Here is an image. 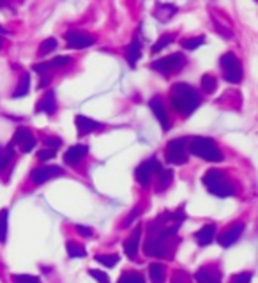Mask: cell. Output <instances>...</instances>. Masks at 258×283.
<instances>
[{"instance_id":"1","label":"cell","mask_w":258,"mask_h":283,"mask_svg":"<svg viewBox=\"0 0 258 283\" xmlns=\"http://www.w3.org/2000/svg\"><path fill=\"white\" fill-rule=\"evenodd\" d=\"M184 220V213H164L149 225V235L143 245V253L149 257H168L171 253V237L177 234L179 225Z\"/></svg>"},{"instance_id":"2","label":"cell","mask_w":258,"mask_h":283,"mask_svg":"<svg viewBox=\"0 0 258 283\" xmlns=\"http://www.w3.org/2000/svg\"><path fill=\"white\" fill-rule=\"evenodd\" d=\"M171 106L181 115H191L200 105V94L188 84H175L170 89Z\"/></svg>"},{"instance_id":"3","label":"cell","mask_w":258,"mask_h":283,"mask_svg":"<svg viewBox=\"0 0 258 283\" xmlns=\"http://www.w3.org/2000/svg\"><path fill=\"white\" fill-rule=\"evenodd\" d=\"M202 181H203V184H205V188L209 189V193L220 196V198L232 196L235 191L227 175H225L221 170H218V168H210V170H207L205 175L202 177Z\"/></svg>"},{"instance_id":"4","label":"cell","mask_w":258,"mask_h":283,"mask_svg":"<svg viewBox=\"0 0 258 283\" xmlns=\"http://www.w3.org/2000/svg\"><path fill=\"white\" fill-rule=\"evenodd\" d=\"M189 152L196 157H202L205 161H210V163H220L223 161V154H221L220 147L216 145V142L212 138L207 137H195L188 145Z\"/></svg>"},{"instance_id":"5","label":"cell","mask_w":258,"mask_h":283,"mask_svg":"<svg viewBox=\"0 0 258 283\" xmlns=\"http://www.w3.org/2000/svg\"><path fill=\"white\" fill-rule=\"evenodd\" d=\"M221 71H223V76L228 84H239L242 80V64L237 59V55L232 52L225 53L220 60Z\"/></svg>"},{"instance_id":"6","label":"cell","mask_w":258,"mask_h":283,"mask_svg":"<svg viewBox=\"0 0 258 283\" xmlns=\"http://www.w3.org/2000/svg\"><path fill=\"white\" fill-rule=\"evenodd\" d=\"M164 159L170 165H184L188 161V138H175L164 147Z\"/></svg>"},{"instance_id":"7","label":"cell","mask_w":258,"mask_h":283,"mask_svg":"<svg viewBox=\"0 0 258 283\" xmlns=\"http://www.w3.org/2000/svg\"><path fill=\"white\" fill-rule=\"evenodd\" d=\"M184 64H186V57L182 53H171V55L163 57L159 60H154L150 64V67L154 71H157V73H161L163 76H170V74L179 73L184 67Z\"/></svg>"},{"instance_id":"8","label":"cell","mask_w":258,"mask_h":283,"mask_svg":"<svg viewBox=\"0 0 258 283\" xmlns=\"http://www.w3.org/2000/svg\"><path fill=\"white\" fill-rule=\"evenodd\" d=\"M35 143H37V140H35L34 133H32L28 128H18L13 135L11 147H18L21 152H30L35 147Z\"/></svg>"},{"instance_id":"9","label":"cell","mask_w":258,"mask_h":283,"mask_svg":"<svg viewBox=\"0 0 258 283\" xmlns=\"http://www.w3.org/2000/svg\"><path fill=\"white\" fill-rule=\"evenodd\" d=\"M64 39L67 43V48L71 50H83L89 48L96 43V37L91 34H85L81 30H69L64 34Z\"/></svg>"},{"instance_id":"10","label":"cell","mask_w":258,"mask_h":283,"mask_svg":"<svg viewBox=\"0 0 258 283\" xmlns=\"http://www.w3.org/2000/svg\"><path fill=\"white\" fill-rule=\"evenodd\" d=\"M64 170L60 167H53V165H42V167H37L34 172H32V179H34L35 184H42V182L50 181L53 177H59L62 175Z\"/></svg>"},{"instance_id":"11","label":"cell","mask_w":258,"mask_h":283,"mask_svg":"<svg viewBox=\"0 0 258 283\" xmlns=\"http://www.w3.org/2000/svg\"><path fill=\"white\" fill-rule=\"evenodd\" d=\"M242 230H244V225L242 223L232 225V227H228L227 230L221 232V234L218 235V242H220L223 248H228V246H232L239 237H241Z\"/></svg>"},{"instance_id":"12","label":"cell","mask_w":258,"mask_h":283,"mask_svg":"<svg viewBox=\"0 0 258 283\" xmlns=\"http://www.w3.org/2000/svg\"><path fill=\"white\" fill-rule=\"evenodd\" d=\"M149 106H150V110L154 112V115H156V119L159 120V124L163 126V130L164 131H168L170 130V119H168V113H166V108H164V105H163V101H161V98H152L149 101Z\"/></svg>"},{"instance_id":"13","label":"cell","mask_w":258,"mask_h":283,"mask_svg":"<svg viewBox=\"0 0 258 283\" xmlns=\"http://www.w3.org/2000/svg\"><path fill=\"white\" fill-rule=\"evenodd\" d=\"M69 64H71V57L60 55V57H55V59L48 60V62L35 64V66L32 67V69H34L35 73H39V74H45L46 71H50V69H59V67H66V66H69Z\"/></svg>"},{"instance_id":"14","label":"cell","mask_w":258,"mask_h":283,"mask_svg":"<svg viewBox=\"0 0 258 283\" xmlns=\"http://www.w3.org/2000/svg\"><path fill=\"white\" fill-rule=\"evenodd\" d=\"M152 174H154V157L149 161H145V163H142L138 168H136L135 177L140 186H149L150 179H152Z\"/></svg>"},{"instance_id":"15","label":"cell","mask_w":258,"mask_h":283,"mask_svg":"<svg viewBox=\"0 0 258 283\" xmlns=\"http://www.w3.org/2000/svg\"><path fill=\"white\" fill-rule=\"evenodd\" d=\"M89 154V145H73L64 154V163L66 165H76Z\"/></svg>"},{"instance_id":"16","label":"cell","mask_w":258,"mask_h":283,"mask_svg":"<svg viewBox=\"0 0 258 283\" xmlns=\"http://www.w3.org/2000/svg\"><path fill=\"white\" fill-rule=\"evenodd\" d=\"M140 237H142V227H136L133 230V234L124 241V252L129 259H136V253H138V245H140Z\"/></svg>"},{"instance_id":"17","label":"cell","mask_w":258,"mask_h":283,"mask_svg":"<svg viewBox=\"0 0 258 283\" xmlns=\"http://www.w3.org/2000/svg\"><path fill=\"white\" fill-rule=\"evenodd\" d=\"M35 112H45L48 113V115H52V113L57 112V101H55V92L53 91H48L45 96H42L41 99H39L37 106H35Z\"/></svg>"},{"instance_id":"18","label":"cell","mask_w":258,"mask_h":283,"mask_svg":"<svg viewBox=\"0 0 258 283\" xmlns=\"http://www.w3.org/2000/svg\"><path fill=\"white\" fill-rule=\"evenodd\" d=\"M74 124H76V128H78V133L83 137V135H87V133H92V131H96V130H101V124L99 123H96L94 119H89V117H85V115H76V119H74Z\"/></svg>"},{"instance_id":"19","label":"cell","mask_w":258,"mask_h":283,"mask_svg":"<svg viewBox=\"0 0 258 283\" xmlns=\"http://www.w3.org/2000/svg\"><path fill=\"white\" fill-rule=\"evenodd\" d=\"M140 57H142V41H140L138 35H135L131 45L126 48V60H127L129 66L135 67L136 62L140 60Z\"/></svg>"},{"instance_id":"20","label":"cell","mask_w":258,"mask_h":283,"mask_svg":"<svg viewBox=\"0 0 258 283\" xmlns=\"http://www.w3.org/2000/svg\"><path fill=\"white\" fill-rule=\"evenodd\" d=\"M196 283H221V274L212 267H202L195 273Z\"/></svg>"},{"instance_id":"21","label":"cell","mask_w":258,"mask_h":283,"mask_svg":"<svg viewBox=\"0 0 258 283\" xmlns=\"http://www.w3.org/2000/svg\"><path fill=\"white\" fill-rule=\"evenodd\" d=\"M214 235H216V225L209 223V225H205V227H202L198 232H196L195 239L200 246H207L214 241Z\"/></svg>"},{"instance_id":"22","label":"cell","mask_w":258,"mask_h":283,"mask_svg":"<svg viewBox=\"0 0 258 283\" xmlns=\"http://www.w3.org/2000/svg\"><path fill=\"white\" fill-rule=\"evenodd\" d=\"M149 276L152 283H164L166 280V267L161 262H154L149 266Z\"/></svg>"},{"instance_id":"23","label":"cell","mask_w":258,"mask_h":283,"mask_svg":"<svg viewBox=\"0 0 258 283\" xmlns=\"http://www.w3.org/2000/svg\"><path fill=\"white\" fill-rule=\"evenodd\" d=\"M156 174H157V186H156V191L161 193V191H164V189H166L168 186L171 184V181H174V172H171V170H166V168H161V170H157Z\"/></svg>"},{"instance_id":"24","label":"cell","mask_w":258,"mask_h":283,"mask_svg":"<svg viewBox=\"0 0 258 283\" xmlns=\"http://www.w3.org/2000/svg\"><path fill=\"white\" fill-rule=\"evenodd\" d=\"M28 89H30V74L23 73V76H21L20 84H18L16 89H14L13 98L18 99V98H23V96H27L28 94Z\"/></svg>"},{"instance_id":"25","label":"cell","mask_w":258,"mask_h":283,"mask_svg":"<svg viewBox=\"0 0 258 283\" xmlns=\"http://www.w3.org/2000/svg\"><path fill=\"white\" fill-rule=\"evenodd\" d=\"M177 13V7L171 4H161L156 9V18H159L161 21H168L174 14Z\"/></svg>"},{"instance_id":"26","label":"cell","mask_w":258,"mask_h":283,"mask_svg":"<svg viewBox=\"0 0 258 283\" xmlns=\"http://www.w3.org/2000/svg\"><path fill=\"white\" fill-rule=\"evenodd\" d=\"M200 85H202V91L205 92V94H212L218 89V80L212 74H203L202 80H200Z\"/></svg>"},{"instance_id":"27","label":"cell","mask_w":258,"mask_h":283,"mask_svg":"<svg viewBox=\"0 0 258 283\" xmlns=\"http://www.w3.org/2000/svg\"><path fill=\"white\" fill-rule=\"evenodd\" d=\"M174 41H175V34H164V35H161V37L157 39V43H154V45H152V50H150V52H152V53L161 52V50H164L168 45H170V43H174Z\"/></svg>"},{"instance_id":"28","label":"cell","mask_w":258,"mask_h":283,"mask_svg":"<svg viewBox=\"0 0 258 283\" xmlns=\"http://www.w3.org/2000/svg\"><path fill=\"white\" fill-rule=\"evenodd\" d=\"M67 253H69V257H73V259H83V257L87 255L83 246L78 245V242H74V241L67 242Z\"/></svg>"},{"instance_id":"29","label":"cell","mask_w":258,"mask_h":283,"mask_svg":"<svg viewBox=\"0 0 258 283\" xmlns=\"http://www.w3.org/2000/svg\"><path fill=\"white\" fill-rule=\"evenodd\" d=\"M55 48H57V39L55 37H48V39H45V41L41 43V46H39V50H37V55L45 57V55H48V53H52Z\"/></svg>"},{"instance_id":"30","label":"cell","mask_w":258,"mask_h":283,"mask_svg":"<svg viewBox=\"0 0 258 283\" xmlns=\"http://www.w3.org/2000/svg\"><path fill=\"white\" fill-rule=\"evenodd\" d=\"M203 43H205V37L203 35H196V37H188L184 39V41L181 43L182 48L188 50V52H191V50H196L198 46H202Z\"/></svg>"},{"instance_id":"31","label":"cell","mask_w":258,"mask_h":283,"mask_svg":"<svg viewBox=\"0 0 258 283\" xmlns=\"http://www.w3.org/2000/svg\"><path fill=\"white\" fill-rule=\"evenodd\" d=\"M13 159V147H0V172L9 165V161Z\"/></svg>"},{"instance_id":"32","label":"cell","mask_w":258,"mask_h":283,"mask_svg":"<svg viewBox=\"0 0 258 283\" xmlns=\"http://www.w3.org/2000/svg\"><path fill=\"white\" fill-rule=\"evenodd\" d=\"M96 260L105 267H113L120 260V257L115 255V253H112V255H96Z\"/></svg>"},{"instance_id":"33","label":"cell","mask_w":258,"mask_h":283,"mask_svg":"<svg viewBox=\"0 0 258 283\" xmlns=\"http://www.w3.org/2000/svg\"><path fill=\"white\" fill-rule=\"evenodd\" d=\"M117 283H145V278L140 273H122Z\"/></svg>"},{"instance_id":"34","label":"cell","mask_w":258,"mask_h":283,"mask_svg":"<svg viewBox=\"0 0 258 283\" xmlns=\"http://www.w3.org/2000/svg\"><path fill=\"white\" fill-rule=\"evenodd\" d=\"M7 216H9L7 209L0 211V242H6L7 239Z\"/></svg>"},{"instance_id":"35","label":"cell","mask_w":258,"mask_h":283,"mask_svg":"<svg viewBox=\"0 0 258 283\" xmlns=\"http://www.w3.org/2000/svg\"><path fill=\"white\" fill-rule=\"evenodd\" d=\"M13 283H41L37 276H32V274H13Z\"/></svg>"},{"instance_id":"36","label":"cell","mask_w":258,"mask_h":283,"mask_svg":"<svg viewBox=\"0 0 258 283\" xmlns=\"http://www.w3.org/2000/svg\"><path fill=\"white\" fill-rule=\"evenodd\" d=\"M171 283H191V278L186 271H175L171 274Z\"/></svg>"},{"instance_id":"37","label":"cell","mask_w":258,"mask_h":283,"mask_svg":"<svg viewBox=\"0 0 258 283\" xmlns=\"http://www.w3.org/2000/svg\"><path fill=\"white\" fill-rule=\"evenodd\" d=\"M62 145V138L60 137H46L45 138V147L46 149H59V147Z\"/></svg>"},{"instance_id":"38","label":"cell","mask_w":258,"mask_h":283,"mask_svg":"<svg viewBox=\"0 0 258 283\" xmlns=\"http://www.w3.org/2000/svg\"><path fill=\"white\" fill-rule=\"evenodd\" d=\"M251 273H239L230 278V283H251Z\"/></svg>"},{"instance_id":"39","label":"cell","mask_w":258,"mask_h":283,"mask_svg":"<svg viewBox=\"0 0 258 283\" xmlns=\"http://www.w3.org/2000/svg\"><path fill=\"white\" fill-rule=\"evenodd\" d=\"M89 274H91L94 280H98V283H110V278L108 274H105L103 271H98V269H91L89 271Z\"/></svg>"},{"instance_id":"40","label":"cell","mask_w":258,"mask_h":283,"mask_svg":"<svg viewBox=\"0 0 258 283\" xmlns=\"http://www.w3.org/2000/svg\"><path fill=\"white\" fill-rule=\"evenodd\" d=\"M55 154L57 152L53 149H46V147H45V149L39 150V152H37V157L41 161H45V159H52V157H55Z\"/></svg>"},{"instance_id":"41","label":"cell","mask_w":258,"mask_h":283,"mask_svg":"<svg viewBox=\"0 0 258 283\" xmlns=\"http://www.w3.org/2000/svg\"><path fill=\"white\" fill-rule=\"evenodd\" d=\"M138 214H140V207H135V209H133V213H129V216L126 218V221L122 223V227H129V225H131L133 221L136 220V216H138Z\"/></svg>"},{"instance_id":"42","label":"cell","mask_w":258,"mask_h":283,"mask_svg":"<svg viewBox=\"0 0 258 283\" xmlns=\"http://www.w3.org/2000/svg\"><path fill=\"white\" fill-rule=\"evenodd\" d=\"M76 232L80 235H83V237H92V228H89V227H83V225H76Z\"/></svg>"},{"instance_id":"43","label":"cell","mask_w":258,"mask_h":283,"mask_svg":"<svg viewBox=\"0 0 258 283\" xmlns=\"http://www.w3.org/2000/svg\"><path fill=\"white\" fill-rule=\"evenodd\" d=\"M6 34H9V30H7V28H4L2 25H0V35H6Z\"/></svg>"},{"instance_id":"44","label":"cell","mask_w":258,"mask_h":283,"mask_svg":"<svg viewBox=\"0 0 258 283\" xmlns=\"http://www.w3.org/2000/svg\"><path fill=\"white\" fill-rule=\"evenodd\" d=\"M0 48H2V39H0Z\"/></svg>"},{"instance_id":"45","label":"cell","mask_w":258,"mask_h":283,"mask_svg":"<svg viewBox=\"0 0 258 283\" xmlns=\"http://www.w3.org/2000/svg\"><path fill=\"white\" fill-rule=\"evenodd\" d=\"M2 4H4V0H0V6H2Z\"/></svg>"}]
</instances>
